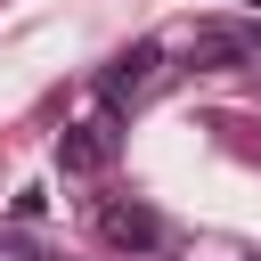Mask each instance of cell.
I'll return each instance as SVG.
<instances>
[{
  "instance_id": "1",
  "label": "cell",
  "mask_w": 261,
  "mask_h": 261,
  "mask_svg": "<svg viewBox=\"0 0 261 261\" xmlns=\"http://www.w3.org/2000/svg\"><path fill=\"white\" fill-rule=\"evenodd\" d=\"M155 73H163V49H155V41H130V49H122V57L98 73V98H106V114H122L130 98H147V90H155Z\"/></svg>"
},
{
  "instance_id": "2",
  "label": "cell",
  "mask_w": 261,
  "mask_h": 261,
  "mask_svg": "<svg viewBox=\"0 0 261 261\" xmlns=\"http://www.w3.org/2000/svg\"><path fill=\"white\" fill-rule=\"evenodd\" d=\"M98 228H106V245H122V253H155V245H163V220H155L147 204H122V196L98 212Z\"/></svg>"
},
{
  "instance_id": "3",
  "label": "cell",
  "mask_w": 261,
  "mask_h": 261,
  "mask_svg": "<svg viewBox=\"0 0 261 261\" xmlns=\"http://www.w3.org/2000/svg\"><path fill=\"white\" fill-rule=\"evenodd\" d=\"M57 163H65V171H106V163H114V122H73V130H57Z\"/></svg>"
},
{
  "instance_id": "4",
  "label": "cell",
  "mask_w": 261,
  "mask_h": 261,
  "mask_svg": "<svg viewBox=\"0 0 261 261\" xmlns=\"http://www.w3.org/2000/svg\"><path fill=\"white\" fill-rule=\"evenodd\" d=\"M253 8H261V0H253Z\"/></svg>"
}]
</instances>
